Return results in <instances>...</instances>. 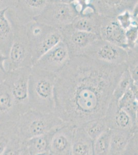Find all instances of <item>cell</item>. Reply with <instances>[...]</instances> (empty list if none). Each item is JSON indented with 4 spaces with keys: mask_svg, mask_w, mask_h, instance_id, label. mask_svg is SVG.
<instances>
[{
    "mask_svg": "<svg viewBox=\"0 0 138 155\" xmlns=\"http://www.w3.org/2000/svg\"><path fill=\"white\" fill-rule=\"evenodd\" d=\"M82 9L70 26L75 30L95 34L100 36L104 17L95 12L89 1H81Z\"/></svg>",
    "mask_w": 138,
    "mask_h": 155,
    "instance_id": "13",
    "label": "cell"
},
{
    "mask_svg": "<svg viewBox=\"0 0 138 155\" xmlns=\"http://www.w3.org/2000/svg\"><path fill=\"white\" fill-rule=\"evenodd\" d=\"M125 32L117 18L104 17L100 31L101 39L127 50Z\"/></svg>",
    "mask_w": 138,
    "mask_h": 155,
    "instance_id": "17",
    "label": "cell"
},
{
    "mask_svg": "<svg viewBox=\"0 0 138 155\" xmlns=\"http://www.w3.org/2000/svg\"><path fill=\"white\" fill-rule=\"evenodd\" d=\"M23 114L6 83L0 84V123L17 122Z\"/></svg>",
    "mask_w": 138,
    "mask_h": 155,
    "instance_id": "18",
    "label": "cell"
},
{
    "mask_svg": "<svg viewBox=\"0 0 138 155\" xmlns=\"http://www.w3.org/2000/svg\"><path fill=\"white\" fill-rule=\"evenodd\" d=\"M56 75L34 66L32 67L28 82L30 109L42 113H54Z\"/></svg>",
    "mask_w": 138,
    "mask_h": 155,
    "instance_id": "2",
    "label": "cell"
},
{
    "mask_svg": "<svg viewBox=\"0 0 138 155\" xmlns=\"http://www.w3.org/2000/svg\"><path fill=\"white\" fill-rule=\"evenodd\" d=\"M126 63L107 65L85 55L73 57L56 75L54 113L76 127L105 116Z\"/></svg>",
    "mask_w": 138,
    "mask_h": 155,
    "instance_id": "1",
    "label": "cell"
},
{
    "mask_svg": "<svg viewBox=\"0 0 138 155\" xmlns=\"http://www.w3.org/2000/svg\"><path fill=\"white\" fill-rule=\"evenodd\" d=\"M111 130L106 131L94 141L93 155H109Z\"/></svg>",
    "mask_w": 138,
    "mask_h": 155,
    "instance_id": "26",
    "label": "cell"
},
{
    "mask_svg": "<svg viewBox=\"0 0 138 155\" xmlns=\"http://www.w3.org/2000/svg\"><path fill=\"white\" fill-rule=\"evenodd\" d=\"M49 2L50 0H14L6 14L20 25L26 26L40 14Z\"/></svg>",
    "mask_w": 138,
    "mask_h": 155,
    "instance_id": "9",
    "label": "cell"
},
{
    "mask_svg": "<svg viewBox=\"0 0 138 155\" xmlns=\"http://www.w3.org/2000/svg\"><path fill=\"white\" fill-rule=\"evenodd\" d=\"M65 124L55 113H42L30 109L20 117L16 127L18 134L25 142L51 132Z\"/></svg>",
    "mask_w": 138,
    "mask_h": 155,
    "instance_id": "3",
    "label": "cell"
},
{
    "mask_svg": "<svg viewBox=\"0 0 138 155\" xmlns=\"http://www.w3.org/2000/svg\"><path fill=\"white\" fill-rule=\"evenodd\" d=\"M81 9V1L50 0L34 21L61 31L72 24L79 15Z\"/></svg>",
    "mask_w": 138,
    "mask_h": 155,
    "instance_id": "4",
    "label": "cell"
},
{
    "mask_svg": "<svg viewBox=\"0 0 138 155\" xmlns=\"http://www.w3.org/2000/svg\"><path fill=\"white\" fill-rule=\"evenodd\" d=\"M89 2L96 13L107 18H117L126 12L131 13L138 5L136 0H92Z\"/></svg>",
    "mask_w": 138,
    "mask_h": 155,
    "instance_id": "14",
    "label": "cell"
},
{
    "mask_svg": "<svg viewBox=\"0 0 138 155\" xmlns=\"http://www.w3.org/2000/svg\"><path fill=\"white\" fill-rule=\"evenodd\" d=\"M137 87L130 88L117 101V106L130 115L136 125H138V91Z\"/></svg>",
    "mask_w": 138,
    "mask_h": 155,
    "instance_id": "20",
    "label": "cell"
},
{
    "mask_svg": "<svg viewBox=\"0 0 138 155\" xmlns=\"http://www.w3.org/2000/svg\"><path fill=\"white\" fill-rule=\"evenodd\" d=\"M26 33L34 64L62 40L60 31L36 21L27 25Z\"/></svg>",
    "mask_w": 138,
    "mask_h": 155,
    "instance_id": "6",
    "label": "cell"
},
{
    "mask_svg": "<svg viewBox=\"0 0 138 155\" xmlns=\"http://www.w3.org/2000/svg\"><path fill=\"white\" fill-rule=\"evenodd\" d=\"M117 19L124 30H127L133 25H138V22L134 21L133 20L131 12H124L122 14L118 16Z\"/></svg>",
    "mask_w": 138,
    "mask_h": 155,
    "instance_id": "30",
    "label": "cell"
},
{
    "mask_svg": "<svg viewBox=\"0 0 138 155\" xmlns=\"http://www.w3.org/2000/svg\"><path fill=\"white\" fill-rule=\"evenodd\" d=\"M16 122L0 123V155H3L12 137L17 133Z\"/></svg>",
    "mask_w": 138,
    "mask_h": 155,
    "instance_id": "23",
    "label": "cell"
},
{
    "mask_svg": "<svg viewBox=\"0 0 138 155\" xmlns=\"http://www.w3.org/2000/svg\"><path fill=\"white\" fill-rule=\"evenodd\" d=\"M138 85L133 81L127 69L124 71L120 78L113 95V99L119 101L128 90L133 87L134 85Z\"/></svg>",
    "mask_w": 138,
    "mask_h": 155,
    "instance_id": "25",
    "label": "cell"
},
{
    "mask_svg": "<svg viewBox=\"0 0 138 155\" xmlns=\"http://www.w3.org/2000/svg\"><path fill=\"white\" fill-rule=\"evenodd\" d=\"M14 0H0V10L7 9L12 7Z\"/></svg>",
    "mask_w": 138,
    "mask_h": 155,
    "instance_id": "31",
    "label": "cell"
},
{
    "mask_svg": "<svg viewBox=\"0 0 138 155\" xmlns=\"http://www.w3.org/2000/svg\"><path fill=\"white\" fill-rule=\"evenodd\" d=\"M32 68H21L7 72L4 82L8 87L23 114L30 110L28 82Z\"/></svg>",
    "mask_w": 138,
    "mask_h": 155,
    "instance_id": "7",
    "label": "cell"
},
{
    "mask_svg": "<svg viewBox=\"0 0 138 155\" xmlns=\"http://www.w3.org/2000/svg\"><path fill=\"white\" fill-rule=\"evenodd\" d=\"M128 58L126 64L127 69L133 81L136 83L138 82V46L128 49Z\"/></svg>",
    "mask_w": 138,
    "mask_h": 155,
    "instance_id": "27",
    "label": "cell"
},
{
    "mask_svg": "<svg viewBox=\"0 0 138 155\" xmlns=\"http://www.w3.org/2000/svg\"><path fill=\"white\" fill-rule=\"evenodd\" d=\"M76 126L69 124L56 129L51 137L49 152L53 155H71Z\"/></svg>",
    "mask_w": 138,
    "mask_h": 155,
    "instance_id": "15",
    "label": "cell"
},
{
    "mask_svg": "<svg viewBox=\"0 0 138 155\" xmlns=\"http://www.w3.org/2000/svg\"><path fill=\"white\" fill-rule=\"evenodd\" d=\"M24 146L23 142L17 133L12 137L2 155H19L20 152Z\"/></svg>",
    "mask_w": 138,
    "mask_h": 155,
    "instance_id": "28",
    "label": "cell"
},
{
    "mask_svg": "<svg viewBox=\"0 0 138 155\" xmlns=\"http://www.w3.org/2000/svg\"><path fill=\"white\" fill-rule=\"evenodd\" d=\"M60 32L62 39L68 47L71 58L84 55L91 46L101 39L98 35L75 30L70 25Z\"/></svg>",
    "mask_w": 138,
    "mask_h": 155,
    "instance_id": "10",
    "label": "cell"
},
{
    "mask_svg": "<svg viewBox=\"0 0 138 155\" xmlns=\"http://www.w3.org/2000/svg\"><path fill=\"white\" fill-rule=\"evenodd\" d=\"M7 9L0 10V52L7 57L13 38V31L6 16Z\"/></svg>",
    "mask_w": 138,
    "mask_h": 155,
    "instance_id": "21",
    "label": "cell"
},
{
    "mask_svg": "<svg viewBox=\"0 0 138 155\" xmlns=\"http://www.w3.org/2000/svg\"><path fill=\"white\" fill-rule=\"evenodd\" d=\"M104 118L110 130L137 131L136 125L130 115L118 107L117 101L112 99Z\"/></svg>",
    "mask_w": 138,
    "mask_h": 155,
    "instance_id": "16",
    "label": "cell"
},
{
    "mask_svg": "<svg viewBox=\"0 0 138 155\" xmlns=\"http://www.w3.org/2000/svg\"><path fill=\"white\" fill-rule=\"evenodd\" d=\"M6 74H7V72H4L3 71L0 70V84H2L5 79Z\"/></svg>",
    "mask_w": 138,
    "mask_h": 155,
    "instance_id": "34",
    "label": "cell"
},
{
    "mask_svg": "<svg viewBox=\"0 0 138 155\" xmlns=\"http://www.w3.org/2000/svg\"><path fill=\"white\" fill-rule=\"evenodd\" d=\"M82 127L93 141L109 129L104 117L88 122Z\"/></svg>",
    "mask_w": 138,
    "mask_h": 155,
    "instance_id": "24",
    "label": "cell"
},
{
    "mask_svg": "<svg viewBox=\"0 0 138 155\" xmlns=\"http://www.w3.org/2000/svg\"><path fill=\"white\" fill-rule=\"evenodd\" d=\"M19 155H32L30 153V150L25 145L23 146V148H22L21 151L20 152Z\"/></svg>",
    "mask_w": 138,
    "mask_h": 155,
    "instance_id": "33",
    "label": "cell"
},
{
    "mask_svg": "<svg viewBox=\"0 0 138 155\" xmlns=\"http://www.w3.org/2000/svg\"><path fill=\"white\" fill-rule=\"evenodd\" d=\"M56 129L47 134L35 137L25 142V145L28 148L31 155H36L49 152L51 137Z\"/></svg>",
    "mask_w": 138,
    "mask_h": 155,
    "instance_id": "22",
    "label": "cell"
},
{
    "mask_svg": "<svg viewBox=\"0 0 138 155\" xmlns=\"http://www.w3.org/2000/svg\"><path fill=\"white\" fill-rule=\"evenodd\" d=\"M7 18L12 27L13 38L5 62L6 71L21 68H32L33 63L26 26L20 25L12 18Z\"/></svg>",
    "mask_w": 138,
    "mask_h": 155,
    "instance_id": "5",
    "label": "cell"
},
{
    "mask_svg": "<svg viewBox=\"0 0 138 155\" xmlns=\"http://www.w3.org/2000/svg\"><path fill=\"white\" fill-rule=\"evenodd\" d=\"M84 55L107 65L116 66L126 63L128 52L123 48L100 39Z\"/></svg>",
    "mask_w": 138,
    "mask_h": 155,
    "instance_id": "8",
    "label": "cell"
},
{
    "mask_svg": "<svg viewBox=\"0 0 138 155\" xmlns=\"http://www.w3.org/2000/svg\"><path fill=\"white\" fill-rule=\"evenodd\" d=\"M94 141L82 127H76L72 143L71 155H93Z\"/></svg>",
    "mask_w": 138,
    "mask_h": 155,
    "instance_id": "19",
    "label": "cell"
},
{
    "mask_svg": "<svg viewBox=\"0 0 138 155\" xmlns=\"http://www.w3.org/2000/svg\"><path fill=\"white\" fill-rule=\"evenodd\" d=\"M70 59L68 47L62 39L43 55L33 66L57 74L66 66Z\"/></svg>",
    "mask_w": 138,
    "mask_h": 155,
    "instance_id": "11",
    "label": "cell"
},
{
    "mask_svg": "<svg viewBox=\"0 0 138 155\" xmlns=\"http://www.w3.org/2000/svg\"><path fill=\"white\" fill-rule=\"evenodd\" d=\"M109 155H138V130H111Z\"/></svg>",
    "mask_w": 138,
    "mask_h": 155,
    "instance_id": "12",
    "label": "cell"
},
{
    "mask_svg": "<svg viewBox=\"0 0 138 155\" xmlns=\"http://www.w3.org/2000/svg\"><path fill=\"white\" fill-rule=\"evenodd\" d=\"M138 25H131L126 30L125 35L128 49H133L138 46Z\"/></svg>",
    "mask_w": 138,
    "mask_h": 155,
    "instance_id": "29",
    "label": "cell"
},
{
    "mask_svg": "<svg viewBox=\"0 0 138 155\" xmlns=\"http://www.w3.org/2000/svg\"><path fill=\"white\" fill-rule=\"evenodd\" d=\"M36 155H53L52 153H50L49 152H44L43 153H39Z\"/></svg>",
    "mask_w": 138,
    "mask_h": 155,
    "instance_id": "35",
    "label": "cell"
},
{
    "mask_svg": "<svg viewBox=\"0 0 138 155\" xmlns=\"http://www.w3.org/2000/svg\"><path fill=\"white\" fill-rule=\"evenodd\" d=\"M7 57L0 52V70L4 72H7L5 70V62Z\"/></svg>",
    "mask_w": 138,
    "mask_h": 155,
    "instance_id": "32",
    "label": "cell"
}]
</instances>
